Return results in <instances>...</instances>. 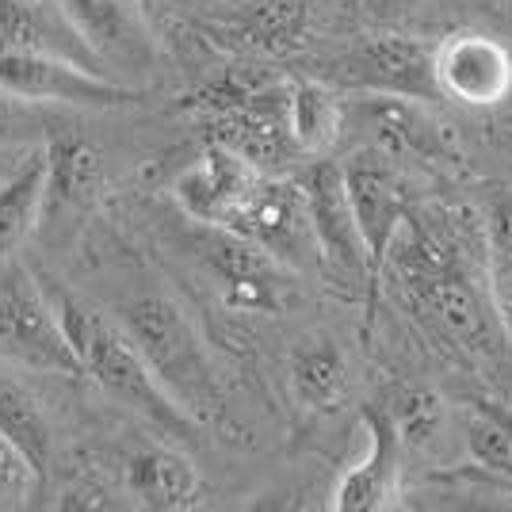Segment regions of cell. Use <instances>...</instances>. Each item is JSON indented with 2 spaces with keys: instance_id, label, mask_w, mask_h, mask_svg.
Returning <instances> with one entry per match:
<instances>
[{
  "instance_id": "6da1fadb",
  "label": "cell",
  "mask_w": 512,
  "mask_h": 512,
  "mask_svg": "<svg viewBox=\"0 0 512 512\" xmlns=\"http://www.w3.org/2000/svg\"><path fill=\"white\" fill-rule=\"evenodd\" d=\"M46 291L62 318L69 348L81 363V375H88L107 398H115L130 413L146 417L153 428H161L172 440H195L199 425L165 394V386L153 379L150 363L142 360V352L130 341L123 321H115L81 295L65 291L62 283H50Z\"/></svg>"
},
{
  "instance_id": "7a4b0ae2",
  "label": "cell",
  "mask_w": 512,
  "mask_h": 512,
  "mask_svg": "<svg viewBox=\"0 0 512 512\" xmlns=\"http://www.w3.org/2000/svg\"><path fill=\"white\" fill-rule=\"evenodd\" d=\"M123 329L150 363L153 379L176 406L199 421L222 417V383L184 310L165 295H142L123 306Z\"/></svg>"
},
{
  "instance_id": "3957f363",
  "label": "cell",
  "mask_w": 512,
  "mask_h": 512,
  "mask_svg": "<svg viewBox=\"0 0 512 512\" xmlns=\"http://www.w3.org/2000/svg\"><path fill=\"white\" fill-rule=\"evenodd\" d=\"M325 81L348 88L352 96H402L417 104L440 100L436 81V46L402 35V31H379L363 35L325 65Z\"/></svg>"
},
{
  "instance_id": "277c9868",
  "label": "cell",
  "mask_w": 512,
  "mask_h": 512,
  "mask_svg": "<svg viewBox=\"0 0 512 512\" xmlns=\"http://www.w3.org/2000/svg\"><path fill=\"white\" fill-rule=\"evenodd\" d=\"M0 356L50 375H81L50 291L16 260L0 268Z\"/></svg>"
},
{
  "instance_id": "5b68a950",
  "label": "cell",
  "mask_w": 512,
  "mask_h": 512,
  "mask_svg": "<svg viewBox=\"0 0 512 512\" xmlns=\"http://www.w3.org/2000/svg\"><path fill=\"white\" fill-rule=\"evenodd\" d=\"M0 92L31 107H127L142 100L138 88L111 81L100 69L31 50H0Z\"/></svg>"
},
{
  "instance_id": "8992f818",
  "label": "cell",
  "mask_w": 512,
  "mask_h": 512,
  "mask_svg": "<svg viewBox=\"0 0 512 512\" xmlns=\"http://www.w3.org/2000/svg\"><path fill=\"white\" fill-rule=\"evenodd\" d=\"M226 230L260 245L268 256H276L283 268H295V272L314 268L321 260L299 180H283L272 172L256 176V184L241 199Z\"/></svg>"
},
{
  "instance_id": "52a82bcc",
  "label": "cell",
  "mask_w": 512,
  "mask_h": 512,
  "mask_svg": "<svg viewBox=\"0 0 512 512\" xmlns=\"http://www.w3.org/2000/svg\"><path fill=\"white\" fill-rule=\"evenodd\" d=\"M344 127H356L375 146L390 157H413L428 165H448L459 157L455 134L448 123L432 119L417 100L402 96H367L344 104Z\"/></svg>"
},
{
  "instance_id": "ba28073f",
  "label": "cell",
  "mask_w": 512,
  "mask_h": 512,
  "mask_svg": "<svg viewBox=\"0 0 512 512\" xmlns=\"http://www.w3.org/2000/svg\"><path fill=\"white\" fill-rule=\"evenodd\" d=\"M299 184L306 195V211H310V226L318 237L321 260L341 279H348L352 287H367L375 272H371V260L363 253L360 230H356V218L348 207L344 169L333 161H314Z\"/></svg>"
},
{
  "instance_id": "9c48e42d",
  "label": "cell",
  "mask_w": 512,
  "mask_h": 512,
  "mask_svg": "<svg viewBox=\"0 0 512 512\" xmlns=\"http://www.w3.org/2000/svg\"><path fill=\"white\" fill-rule=\"evenodd\" d=\"M211 230L214 234L203 241V260L222 283L226 306L249 314H279L287 302V268L234 230Z\"/></svg>"
},
{
  "instance_id": "30bf717a",
  "label": "cell",
  "mask_w": 512,
  "mask_h": 512,
  "mask_svg": "<svg viewBox=\"0 0 512 512\" xmlns=\"http://www.w3.org/2000/svg\"><path fill=\"white\" fill-rule=\"evenodd\" d=\"M344 192H348V207H352L356 230H360L363 253L371 260V272H379L394 234L406 226V218L413 214L406 180L390 165L360 157V161L344 165Z\"/></svg>"
},
{
  "instance_id": "8fae6325",
  "label": "cell",
  "mask_w": 512,
  "mask_h": 512,
  "mask_svg": "<svg viewBox=\"0 0 512 512\" xmlns=\"http://www.w3.org/2000/svg\"><path fill=\"white\" fill-rule=\"evenodd\" d=\"M100 62L150 69L157 58L142 0H54Z\"/></svg>"
},
{
  "instance_id": "7c38bea8",
  "label": "cell",
  "mask_w": 512,
  "mask_h": 512,
  "mask_svg": "<svg viewBox=\"0 0 512 512\" xmlns=\"http://www.w3.org/2000/svg\"><path fill=\"white\" fill-rule=\"evenodd\" d=\"M436 81L459 104H497L512 88V54L490 35L459 31L436 46Z\"/></svg>"
},
{
  "instance_id": "4fadbf2b",
  "label": "cell",
  "mask_w": 512,
  "mask_h": 512,
  "mask_svg": "<svg viewBox=\"0 0 512 512\" xmlns=\"http://www.w3.org/2000/svg\"><path fill=\"white\" fill-rule=\"evenodd\" d=\"M46 184H43V214L39 222H73L96 203L104 184V161L100 150L77 130H50L43 146Z\"/></svg>"
},
{
  "instance_id": "5bb4252c",
  "label": "cell",
  "mask_w": 512,
  "mask_h": 512,
  "mask_svg": "<svg viewBox=\"0 0 512 512\" xmlns=\"http://www.w3.org/2000/svg\"><path fill=\"white\" fill-rule=\"evenodd\" d=\"M256 176H264V172H256L249 161H241L237 153L222 150V146L211 142L195 165H188V169L180 172V180H176L172 192H176V199H180V207H184L188 218L203 222V226L226 230L234 211L241 207V199L256 184Z\"/></svg>"
},
{
  "instance_id": "9a60e30c",
  "label": "cell",
  "mask_w": 512,
  "mask_h": 512,
  "mask_svg": "<svg viewBox=\"0 0 512 512\" xmlns=\"http://www.w3.org/2000/svg\"><path fill=\"white\" fill-rule=\"evenodd\" d=\"M214 146L237 153L256 172H279L299 157V142L287 127V107H234L207 115Z\"/></svg>"
},
{
  "instance_id": "2e32d148",
  "label": "cell",
  "mask_w": 512,
  "mask_h": 512,
  "mask_svg": "<svg viewBox=\"0 0 512 512\" xmlns=\"http://www.w3.org/2000/svg\"><path fill=\"white\" fill-rule=\"evenodd\" d=\"M413 302L436 321L455 344H463L470 352H493V321L490 310L482 306L474 283L467 279L463 268L444 272V276L417 279L406 283Z\"/></svg>"
},
{
  "instance_id": "e0dca14e",
  "label": "cell",
  "mask_w": 512,
  "mask_h": 512,
  "mask_svg": "<svg viewBox=\"0 0 512 512\" xmlns=\"http://www.w3.org/2000/svg\"><path fill=\"white\" fill-rule=\"evenodd\" d=\"M0 50H31V54H58L88 69H100V58L88 50L77 27L65 20L62 8L50 0H0Z\"/></svg>"
},
{
  "instance_id": "ac0fdd59",
  "label": "cell",
  "mask_w": 512,
  "mask_h": 512,
  "mask_svg": "<svg viewBox=\"0 0 512 512\" xmlns=\"http://www.w3.org/2000/svg\"><path fill=\"white\" fill-rule=\"evenodd\" d=\"M363 428H367V451L352 470H344V478L333 490V509L337 512H375L386 505L390 486H394V470H398V432L390 425V417L379 409H363Z\"/></svg>"
},
{
  "instance_id": "d6986e66",
  "label": "cell",
  "mask_w": 512,
  "mask_h": 512,
  "mask_svg": "<svg viewBox=\"0 0 512 512\" xmlns=\"http://www.w3.org/2000/svg\"><path fill=\"white\" fill-rule=\"evenodd\" d=\"M127 493L153 512H184L195 509L203 497L199 470L188 455L172 448H146L130 455L127 463Z\"/></svg>"
},
{
  "instance_id": "ffe728a7",
  "label": "cell",
  "mask_w": 512,
  "mask_h": 512,
  "mask_svg": "<svg viewBox=\"0 0 512 512\" xmlns=\"http://www.w3.org/2000/svg\"><path fill=\"white\" fill-rule=\"evenodd\" d=\"M43 184H46V157L35 150L23 157L8 180L0 184V268L16 260L20 245L39 230L43 214Z\"/></svg>"
},
{
  "instance_id": "44dd1931",
  "label": "cell",
  "mask_w": 512,
  "mask_h": 512,
  "mask_svg": "<svg viewBox=\"0 0 512 512\" xmlns=\"http://www.w3.org/2000/svg\"><path fill=\"white\" fill-rule=\"evenodd\" d=\"M0 432L16 444L31 470L46 478L54 459V425L46 417L43 402L31 394V386H23L16 375H4V371H0Z\"/></svg>"
},
{
  "instance_id": "7402d4cb",
  "label": "cell",
  "mask_w": 512,
  "mask_h": 512,
  "mask_svg": "<svg viewBox=\"0 0 512 512\" xmlns=\"http://www.w3.org/2000/svg\"><path fill=\"white\" fill-rule=\"evenodd\" d=\"M291 375V390L302 406L329 409L337 406L348 390V360L329 337H310L291 352L287 363Z\"/></svg>"
},
{
  "instance_id": "603a6c76",
  "label": "cell",
  "mask_w": 512,
  "mask_h": 512,
  "mask_svg": "<svg viewBox=\"0 0 512 512\" xmlns=\"http://www.w3.org/2000/svg\"><path fill=\"white\" fill-rule=\"evenodd\" d=\"M287 127L295 134L302 153H321L333 150V142L344 130V100L321 81H299L291 85V100H287Z\"/></svg>"
},
{
  "instance_id": "cb8c5ba5",
  "label": "cell",
  "mask_w": 512,
  "mask_h": 512,
  "mask_svg": "<svg viewBox=\"0 0 512 512\" xmlns=\"http://www.w3.org/2000/svg\"><path fill=\"white\" fill-rule=\"evenodd\" d=\"M467 451L482 470L512 478V417L493 402L467 409Z\"/></svg>"
},
{
  "instance_id": "d4e9b609",
  "label": "cell",
  "mask_w": 512,
  "mask_h": 512,
  "mask_svg": "<svg viewBox=\"0 0 512 512\" xmlns=\"http://www.w3.org/2000/svg\"><path fill=\"white\" fill-rule=\"evenodd\" d=\"M386 417H390V425H394L402 444L409 440L413 448H425L444 425V402L432 390H402Z\"/></svg>"
},
{
  "instance_id": "484cf974",
  "label": "cell",
  "mask_w": 512,
  "mask_h": 512,
  "mask_svg": "<svg viewBox=\"0 0 512 512\" xmlns=\"http://www.w3.org/2000/svg\"><path fill=\"white\" fill-rule=\"evenodd\" d=\"M35 482H39V474H35L31 463L16 451V444L0 432V509L23 505V501L31 497V490H35Z\"/></svg>"
},
{
  "instance_id": "4316f807",
  "label": "cell",
  "mask_w": 512,
  "mask_h": 512,
  "mask_svg": "<svg viewBox=\"0 0 512 512\" xmlns=\"http://www.w3.org/2000/svg\"><path fill=\"white\" fill-rule=\"evenodd\" d=\"M486 241L497 272L512 279V192L493 195L490 211H486Z\"/></svg>"
},
{
  "instance_id": "83f0119b",
  "label": "cell",
  "mask_w": 512,
  "mask_h": 512,
  "mask_svg": "<svg viewBox=\"0 0 512 512\" xmlns=\"http://www.w3.org/2000/svg\"><path fill=\"white\" fill-rule=\"evenodd\" d=\"M39 130H43V119L31 111V104L12 100V96H4V92H0V146H20V142H31Z\"/></svg>"
},
{
  "instance_id": "f1b7e54d",
  "label": "cell",
  "mask_w": 512,
  "mask_h": 512,
  "mask_svg": "<svg viewBox=\"0 0 512 512\" xmlns=\"http://www.w3.org/2000/svg\"><path fill=\"white\" fill-rule=\"evenodd\" d=\"M363 4H367V12H371V16H394L406 0H363Z\"/></svg>"
},
{
  "instance_id": "f546056e",
  "label": "cell",
  "mask_w": 512,
  "mask_h": 512,
  "mask_svg": "<svg viewBox=\"0 0 512 512\" xmlns=\"http://www.w3.org/2000/svg\"><path fill=\"white\" fill-rule=\"evenodd\" d=\"M501 321H505V329L512 333V279H505V291H501Z\"/></svg>"
}]
</instances>
